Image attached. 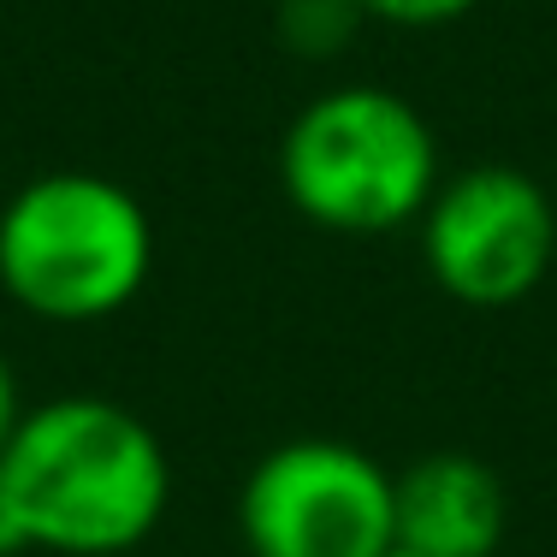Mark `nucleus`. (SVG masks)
Listing matches in <instances>:
<instances>
[{"label": "nucleus", "mask_w": 557, "mask_h": 557, "mask_svg": "<svg viewBox=\"0 0 557 557\" xmlns=\"http://www.w3.org/2000/svg\"><path fill=\"white\" fill-rule=\"evenodd\" d=\"M0 493L18 504L36 552L113 557L161 528L172 469L154 428L113 397H54L24 409L0 450Z\"/></svg>", "instance_id": "f257e3e1"}, {"label": "nucleus", "mask_w": 557, "mask_h": 557, "mask_svg": "<svg viewBox=\"0 0 557 557\" xmlns=\"http://www.w3.org/2000/svg\"><path fill=\"white\" fill-rule=\"evenodd\" d=\"M278 184L309 225L380 237L416 225L440 190L433 125L397 89L344 84L314 96L278 137Z\"/></svg>", "instance_id": "f03ea898"}, {"label": "nucleus", "mask_w": 557, "mask_h": 557, "mask_svg": "<svg viewBox=\"0 0 557 557\" xmlns=\"http://www.w3.org/2000/svg\"><path fill=\"white\" fill-rule=\"evenodd\" d=\"M149 268V208L101 172H42L0 208V285L36 321H108Z\"/></svg>", "instance_id": "7ed1b4c3"}, {"label": "nucleus", "mask_w": 557, "mask_h": 557, "mask_svg": "<svg viewBox=\"0 0 557 557\" xmlns=\"http://www.w3.org/2000/svg\"><path fill=\"white\" fill-rule=\"evenodd\" d=\"M249 557H392V474L344 440H290L237 493Z\"/></svg>", "instance_id": "20e7f679"}, {"label": "nucleus", "mask_w": 557, "mask_h": 557, "mask_svg": "<svg viewBox=\"0 0 557 557\" xmlns=\"http://www.w3.org/2000/svg\"><path fill=\"white\" fill-rule=\"evenodd\" d=\"M416 225L433 285L469 309H510L534 297L557 261V208L516 166H469L440 178Z\"/></svg>", "instance_id": "39448f33"}, {"label": "nucleus", "mask_w": 557, "mask_h": 557, "mask_svg": "<svg viewBox=\"0 0 557 557\" xmlns=\"http://www.w3.org/2000/svg\"><path fill=\"white\" fill-rule=\"evenodd\" d=\"M510 493L469 450H433L392 474V540L404 557H498Z\"/></svg>", "instance_id": "423d86ee"}, {"label": "nucleus", "mask_w": 557, "mask_h": 557, "mask_svg": "<svg viewBox=\"0 0 557 557\" xmlns=\"http://www.w3.org/2000/svg\"><path fill=\"white\" fill-rule=\"evenodd\" d=\"M362 24L368 18H362L356 0H278V36L309 60L338 54Z\"/></svg>", "instance_id": "0eeeda50"}, {"label": "nucleus", "mask_w": 557, "mask_h": 557, "mask_svg": "<svg viewBox=\"0 0 557 557\" xmlns=\"http://www.w3.org/2000/svg\"><path fill=\"white\" fill-rule=\"evenodd\" d=\"M362 18L374 24H404V30H433V24H450L462 12H474L481 0H356Z\"/></svg>", "instance_id": "6e6552de"}, {"label": "nucleus", "mask_w": 557, "mask_h": 557, "mask_svg": "<svg viewBox=\"0 0 557 557\" xmlns=\"http://www.w3.org/2000/svg\"><path fill=\"white\" fill-rule=\"evenodd\" d=\"M24 421V397H18V374H12V362L0 356V450L12 445V433H18Z\"/></svg>", "instance_id": "1a4fd4ad"}, {"label": "nucleus", "mask_w": 557, "mask_h": 557, "mask_svg": "<svg viewBox=\"0 0 557 557\" xmlns=\"http://www.w3.org/2000/svg\"><path fill=\"white\" fill-rule=\"evenodd\" d=\"M30 528H24L18 504H12L7 493H0V557H30Z\"/></svg>", "instance_id": "9d476101"}, {"label": "nucleus", "mask_w": 557, "mask_h": 557, "mask_svg": "<svg viewBox=\"0 0 557 557\" xmlns=\"http://www.w3.org/2000/svg\"><path fill=\"white\" fill-rule=\"evenodd\" d=\"M392 557H404V552H392Z\"/></svg>", "instance_id": "9b49d317"}]
</instances>
